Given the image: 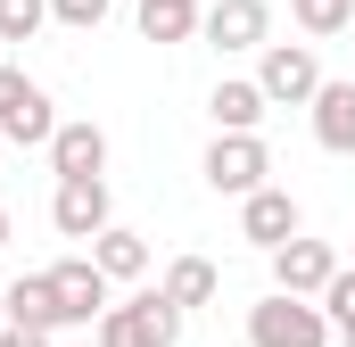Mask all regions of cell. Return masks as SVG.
<instances>
[{
  "mask_svg": "<svg viewBox=\"0 0 355 347\" xmlns=\"http://www.w3.org/2000/svg\"><path fill=\"white\" fill-rule=\"evenodd\" d=\"M174 339H182V306L166 289H141L99 314V347H174Z\"/></svg>",
  "mask_w": 355,
  "mask_h": 347,
  "instance_id": "obj_1",
  "label": "cell"
},
{
  "mask_svg": "<svg viewBox=\"0 0 355 347\" xmlns=\"http://www.w3.org/2000/svg\"><path fill=\"white\" fill-rule=\"evenodd\" d=\"M248 347H331V314L297 289H272L265 306H248Z\"/></svg>",
  "mask_w": 355,
  "mask_h": 347,
  "instance_id": "obj_2",
  "label": "cell"
},
{
  "mask_svg": "<svg viewBox=\"0 0 355 347\" xmlns=\"http://www.w3.org/2000/svg\"><path fill=\"white\" fill-rule=\"evenodd\" d=\"M50 133H58V116H50V91L33 83L25 67H0V141H42L50 149Z\"/></svg>",
  "mask_w": 355,
  "mask_h": 347,
  "instance_id": "obj_3",
  "label": "cell"
},
{
  "mask_svg": "<svg viewBox=\"0 0 355 347\" xmlns=\"http://www.w3.org/2000/svg\"><path fill=\"white\" fill-rule=\"evenodd\" d=\"M265 174H272V158H265V141H257V133H215V149H207V182H215L223 198L265 190Z\"/></svg>",
  "mask_w": 355,
  "mask_h": 347,
  "instance_id": "obj_4",
  "label": "cell"
},
{
  "mask_svg": "<svg viewBox=\"0 0 355 347\" xmlns=\"http://www.w3.org/2000/svg\"><path fill=\"white\" fill-rule=\"evenodd\" d=\"M257 83H265L272 108H306V99L322 91V67H314V50H306V42H265V67H257Z\"/></svg>",
  "mask_w": 355,
  "mask_h": 347,
  "instance_id": "obj_5",
  "label": "cell"
},
{
  "mask_svg": "<svg viewBox=\"0 0 355 347\" xmlns=\"http://www.w3.org/2000/svg\"><path fill=\"white\" fill-rule=\"evenodd\" d=\"M50 223H58L67 240H99V232H107V182H99V174H67L58 198H50Z\"/></svg>",
  "mask_w": 355,
  "mask_h": 347,
  "instance_id": "obj_6",
  "label": "cell"
},
{
  "mask_svg": "<svg viewBox=\"0 0 355 347\" xmlns=\"http://www.w3.org/2000/svg\"><path fill=\"white\" fill-rule=\"evenodd\" d=\"M331 273H339V248H331V240H297V232H289V240L272 248V289L322 298V281H331Z\"/></svg>",
  "mask_w": 355,
  "mask_h": 347,
  "instance_id": "obj_7",
  "label": "cell"
},
{
  "mask_svg": "<svg viewBox=\"0 0 355 347\" xmlns=\"http://www.w3.org/2000/svg\"><path fill=\"white\" fill-rule=\"evenodd\" d=\"M50 289H58V314H67V323H99V314H107V273L91 257L50 264Z\"/></svg>",
  "mask_w": 355,
  "mask_h": 347,
  "instance_id": "obj_8",
  "label": "cell"
},
{
  "mask_svg": "<svg viewBox=\"0 0 355 347\" xmlns=\"http://www.w3.org/2000/svg\"><path fill=\"white\" fill-rule=\"evenodd\" d=\"M198 25H207V42H215V50H265L272 8H265V0H215Z\"/></svg>",
  "mask_w": 355,
  "mask_h": 347,
  "instance_id": "obj_9",
  "label": "cell"
},
{
  "mask_svg": "<svg viewBox=\"0 0 355 347\" xmlns=\"http://www.w3.org/2000/svg\"><path fill=\"white\" fill-rule=\"evenodd\" d=\"M240 232H248V240H257V248H281V240H289V232H297V198H289V190H248V198H240Z\"/></svg>",
  "mask_w": 355,
  "mask_h": 347,
  "instance_id": "obj_10",
  "label": "cell"
},
{
  "mask_svg": "<svg viewBox=\"0 0 355 347\" xmlns=\"http://www.w3.org/2000/svg\"><path fill=\"white\" fill-rule=\"evenodd\" d=\"M306 108H314V141L331 158H355V83H322Z\"/></svg>",
  "mask_w": 355,
  "mask_h": 347,
  "instance_id": "obj_11",
  "label": "cell"
},
{
  "mask_svg": "<svg viewBox=\"0 0 355 347\" xmlns=\"http://www.w3.org/2000/svg\"><path fill=\"white\" fill-rule=\"evenodd\" d=\"M50 166H58V182H67V174H99L107 166V133H99V124H58V133H50Z\"/></svg>",
  "mask_w": 355,
  "mask_h": 347,
  "instance_id": "obj_12",
  "label": "cell"
},
{
  "mask_svg": "<svg viewBox=\"0 0 355 347\" xmlns=\"http://www.w3.org/2000/svg\"><path fill=\"white\" fill-rule=\"evenodd\" d=\"M91 264H99L107 281H141V273H149V240H141V232H116V223H107V232L91 240Z\"/></svg>",
  "mask_w": 355,
  "mask_h": 347,
  "instance_id": "obj_13",
  "label": "cell"
},
{
  "mask_svg": "<svg viewBox=\"0 0 355 347\" xmlns=\"http://www.w3.org/2000/svg\"><path fill=\"white\" fill-rule=\"evenodd\" d=\"M8 323H25V331H58V323H67V314H58L50 273H25V281L8 289Z\"/></svg>",
  "mask_w": 355,
  "mask_h": 347,
  "instance_id": "obj_14",
  "label": "cell"
},
{
  "mask_svg": "<svg viewBox=\"0 0 355 347\" xmlns=\"http://www.w3.org/2000/svg\"><path fill=\"white\" fill-rule=\"evenodd\" d=\"M215 133H257V116H265L272 99H265V83H215Z\"/></svg>",
  "mask_w": 355,
  "mask_h": 347,
  "instance_id": "obj_15",
  "label": "cell"
},
{
  "mask_svg": "<svg viewBox=\"0 0 355 347\" xmlns=\"http://www.w3.org/2000/svg\"><path fill=\"white\" fill-rule=\"evenodd\" d=\"M141 33L149 42H190L198 33V0H141Z\"/></svg>",
  "mask_w": 355,
  "mask_h": 347,
  "instance_id": "obj_16",
  "label": "cell"
},
{
  "mask_svg": "<svg viewBox=\"0 0 355 347\" xmlns=\"http://www.w3.org/2000/svg\"><path fill=\"white\" fill-rule=\"evenodd\" d=\"M166 298H174V306H207V298H215V264H207V257H182L174 273H166Z\"/></svg>",
  "mask_w": 355,
  "mask_h": 347,
  "instance_id": "obj_17",
  "label": "cell"
},
{
  "mask_svg": "<svg viewBox=\"0 0 355 347\" xmlns=\"http://www.w3.org/2000/svg\"><path fill=\"white\" fill-rule=\"evenodd\" d=\"M50 25V0H0V42H33Z\"/></svg>",
  "mask_w": 355,
  "mask_h": 347,
  "instance_id": "obj_18",
  "label": "cell"
},
{
  "mask_svg": "<svg viewBox=\"0 0 355 347\" xmlns=\"http://www.w3.org/2000/svg\"><path fill=\"white\" fill-rule=\"evenodd\" d=\"M289 17H297L306 33H339V25L355 17V0H289Z\"/></svg>",
  "mask_w": 355,
  "mask_h": 347,
  "instance_id": "obj_19",
  "label": "cell"
},
{
  "mask_svg": "<svg viewBox=\"0 0 355 347\" xmlns=\"http://www.w3.org/2000/svg\"><path fill=\"white\" fill-rule=\"evenodd\" d=\"M322 314H331V331H347V323H355V264H339V273L322 281Z\"/></svg>",
  "mask_w": 355,
  "mask_h": 347,
  "instance_id": "obj_20",
  "label": "cell"
},
{
  "mask_svg": "<svg viewBox=\"0 0 355 347\" xmlns=\"http://www.w3.org/2000/svg\"><path fill=\"white\" fill-rule=\"evenodd\" d=\"M50 17H58V25H75V33H91V25L107 17V0H50Z\"/></svg>",
  "mask_w": 355,
  "mask_h": 347,
  "instance_id": "obj_21",
  "label": "cell"
},
{
  "mask_svg": "<svg viewBox=\"0 0 355 347\" xmlns=\"http://www.w3.org/2000/svg\"><path fill=\"white\" fill-rule=\"evenodd\" d=\"M0 347H50V331H25V323H8V331H0Z\"/></svg>",
  "mask_w": 355,
  "mask_h": 347,
  "instance_id": "obj_22",
  "label": "cell"
},
{
  "mask_svg": "<svg viewBox=\"0 0 355 347\" xmlns=\"http://www.w3.org/2000/svg\"><path fill=\"white\" fill-rule=\"evenodd\" d=\"M0 331H8V289H0Z\"/></svg>",
  "mask_w": 355,
  "mask_h": 347,
  "instance_id": "obj_23",
  "label": "cell"
},
{
  "mask_svg": "<svg viewBox=\"0 0 355 347\" xmlns=\"http://www.w3.org/2000/svg\"><path fill=\"white\" fill-rule=\"evenodd\" d=\"M0 248H8V215H0Z\"/></svg>",
  "mask_w": 355,
  "mask_h": 347,
  "instance_id": "obj_24",
  "label": "cell"
},
{
  "mask_svg": "<svg viewBox=\"0 0 355 347\" xmlns=\"http://www.w3.org/2000/svg\"><path fill=\"white\" fill-rule=\"evenodd\" d=\"M339 339H347V347H355V323H347V331H339Z\"/></svg>",
  "mask_w": 355,
  "mask_h": 347,
  "instance_id": "obj_25",
  "label": "cell"
}]
</instances>
